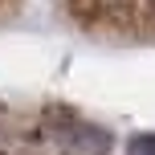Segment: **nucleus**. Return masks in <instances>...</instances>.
Wrapping results in <instances>:
<instances>
[{"label":"nucleus","instance_id":"20e7f679","mask_svg":"<svg viewBox=\"0 0 155 155\" xmlns=\"http://www.w3.org/2000/svg\"><path fill=\"white\" fill-rule=\"evenodd\" d=\"M0 4H4V0H0Z\"/></svg>","mask_w":155,"mask_h":155},{"label":"nucleus","instance_id":"f03ea898","mask_svg":"<svg viewBox=\"0 0 155 155\" xmlns=\"http://www.w3.org/2000/svg\"><path fill=\"white\" fill-rule=\"evenodd\" d=\"M70 8L94 29L155 37V0H70Z\"/></svg>","mask_w":155,"mask_h":155},{"label":"nucleus","instance_id":"f257e3e1","mask_svg":"<svg viewBox=\"0 0 155 155\" xmlns=\"http://www.w3.org/2000/svg\"><path fill=\"white\" fill-rule=\"evenodd\" d=\"M110 131L70 110H0V155H106Z\"/></svg>","mask_w":155,"mask_h":155},{"label":"nucleus","instance_id":"7ed1b4c3","mask_svg":"<svg viewBox=\"0 0 155 155\" xmlns=\"http://www.w3.org/2000/svg\"><path fill=\"white\" fill-rule=\"evenodd\" d=\"M131 155H155V135H139L131 143Z\"/></svg>","mask_w":155,"mask_h":155}]
</instances>
